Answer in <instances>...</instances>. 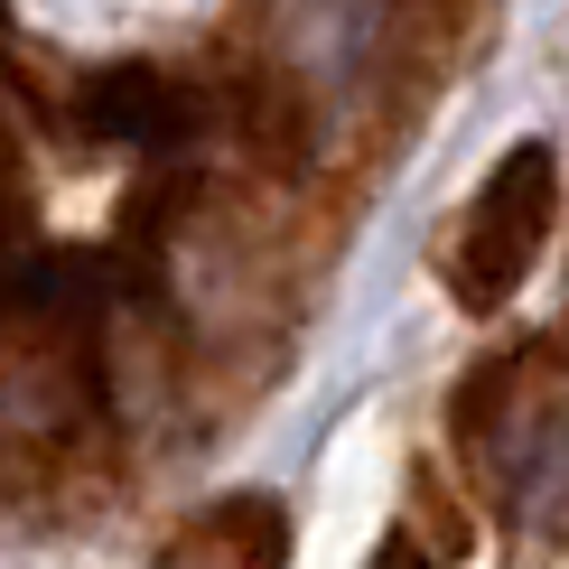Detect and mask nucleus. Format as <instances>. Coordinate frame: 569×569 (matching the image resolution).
I'll return each instance as SVG.
<instances>
[{
    "label": "nucleus",
    "mask_w": 569,
    "mask_h": 569,
    "mask_svg": "<svg viewBox=\"0 0 569 569\" xmlns=\"http://www.w3.org/2000/svg\"><path fill=\"white\" fill-rule=\"evenodd\" d=\"M551 224H560V159H551V140H513V150L477 178V197L458 206V224H448V243H439L448 299H458L467 318H495V308L532 280Z\"/></svg>",
    "instance_id": "obj_1"
},
{
    "label": "nucleus",
    "mask_w": 569,
    "mask_h": 569,
    "mask_svg": "<svg viewBox=\"0 0 569 569\" xmlns=\"http://www.w3.org/2000/svg\"><path fill=\"white\" fill-rule=\"evenodd\" d=\"M495 505L523 532H569V392H532L486 448Z\"/></svg>",
    "instance_id": "obj_2"
},
{
    "label": "nucleus",
    "mask_w": 569,
    "mask_h": 569,
    "mask_svg": "<svg viewBox=\"0 0 569 569\" xmlns=\"http://www.w3.org/2000/svg\"><path fill=\"white\" fill-rule=\"evenodd\" d=\"M76 122H84L93 140L169 150V140L197 122V103H187V84L159 76V66H103V76H84V93H76Z\"/></svg>",
    "instance_id": "obj_3"
},
{
    "label": "nucleus",
    "mask_w": 569,
    "mask_h": 569,
    "mask_svg": "<svg viewBox=\"0 0 569 569\" xmlns=\"http://www.w3.org/2000/svg\"><path fill=\"white\" fill-rule=\"evenodd\" d=\"M280 560H290V523L262 495H233V505H216L206 523H187L159 551V569H280Z\"/></svg>",
    "instance_id": "obj_4"
},
{
    "label": "nucleus",
    "mask_w": 569,
    "mask_h": 569,
    "mask_svg": "<svg viewBox=\"0 0 569 569\" xmlns=\"http://www.w3.org/2000/svg\"><path fill=\"white\" fill-rule=\"evenodd\" d=\"M373 569H430V560H420L411 541H383V551H373Z\"/></svg>",
    "instance_id": "obj_5"
}]
</instances>
